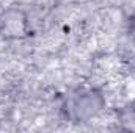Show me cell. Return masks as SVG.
<instances>
[{
    "mask_svg": "<svg viewBox=\"0 0 135 133\" xmlns=\"http://www.w3.org/2000/svg\"><path fill=\"white\" fill-rule=\"evenodd\" d=\"M105 106V97L98 88H82L74 91L63 105V111L71 122H88Z\"/></svg>",
    "mask_w": 135,
    "mask_h": 133,
    "instance_id": "1",
    "label": "cell"
},
{
    "mask_svg": "<svg viewBox=\"0 0 135 133\" xmlns=\"http://www.w3.org/2000/svg\"><path fill=\"white\" fill-rule=\"evenodd\" d=\"M30 34V19L21 8H6L0 14V36L6 41H21Z\"/></svg>",
    "mask_w": 135,
    "mask_h": 133,
    "instance_id": "2",
    "label": "cell"
},
{
    "mask_svg": "<svg viewBox=\"0 0 135 133\" xmlns=\"http://www.w3.org/2000/svg\"><path fill=\"white\" fill-rule=\"evenodd\" d=\"M116 117L124 130L135 132V100L121 106V110H118V113H116Z\"/></svg>",
    "mask_w": 135,
    "mask_h": 133,
    "instance_id": "3",
    "label": "cell"
}]
</instances>
